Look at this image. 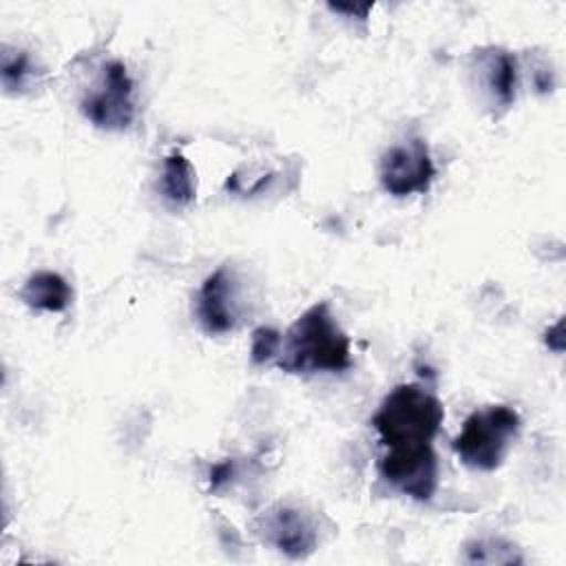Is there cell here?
I'll return each mask as SVG.
<instances>
[{
	"label": "cell",
	"mask_w": 566,
	"mask_h": 566,
	"mask_svg": "<svg viewBox=\"0 0 566 566\" xmlns=\"http://www.w3.org/2000/svg\"><path fill=\"white\" fill-rule=\"evenodd\" d=\"M276 367L287 374L345 371L352 367L349 338L327 301L314 303L287 327L281 336Z\"/></svg>",
	"instance_id": "cell-1"
},
{
	"label": "cell",
	"mask_w": 566,
	"mask_h": 566,
	"mask_svg": "<svg viewBox=\"0 0 566 566\" xmlns=\"http://www.w3.org/2000/svg\"><path fill=\"white\" fill-rule=\"evenodd\" d=\"M442 420V402L429 389L416 382H405L382 398L369 422L378 431L380 444L391 449L431 444Z\"/></svg>",
	"instance_id": "cell-2"
},
{
	"label": "cell",
	"mask_w": 566,
	"mask_h": 566,
	"mask_svg": "<svg viewBox=\"0 0 566 566\" xmlns=\"http://www.w3.org/2000/svg\"><path fill=\"white\" fill-rule=\"evenodd\" d=\"M517 431L520 413L509 405H491L464 420L462 431L453 438V451L469 469L493 471L502 464Z\"/></svg>",
	"instance_id": "cell-3"
},
{
	"label": "cell",
	"mask_w": 566,
	"mask_h": 566,
	"mask_svg": "<svg viewBox=\"0 0 566 566\" xmlns=\"http://www.w3.org/2000/svg\"><path fill=\"white\" fill-rule=\"evenodd\" d=\"M82 113L104 130H124L135 117L133 80L124 62H106L97 86L82 99Z\"/></svg>",
	"instance_id": "cell-4"
},
{
	"label": "cell",
	"mask_w": 566,
	"mask_h": 566,
	"mask_svg": "<svg viewBox=\"0 0 566 566\" xmlns=\"http://www.w3.org/2000/svg\"><path fill=\"white\" fill-rule=\"evenodd\" d=\"M378 471L400 493L413 500H429L438 486V458L431 444L391 447L378 460Z\"/></svg>",
	"instance_id": "cell-5"
},
{
	"label": "cell",
	"mask_w": 566,
	"mask_h": 566,
	"mask_svg": "<svg viewBox=\"0 0 566 566\" xmlns=\"http://www.w3.org/2000/svg\"><path fill=\"white\" fill-rule=\"evenodd\" d=\"M436 177V166L424 139L411 137L385 150L380 159V184L394 197L424 195Z\"/></svg>",
	"instance_id": "cell-6"
},
{
	"label": "cell",
	"mask_w": 566,
	"mask_h": 566,
	"mask_svg": "<svg viewBox=\"0 0 566 566\" xmlns=\"http://www.w3.org/2000/svg\"><path fill=\"white\" fill-rule=\"evenodd\" d=\"M256 528L265 542L287 557H305L316 548L314 524L298 509L276 504L259 517Z\"/></svg>",
	"instance_id": "cell-7"
},
{
	"label": "cell",
	"mask_w": 566,
	"mask_h": 566,
	"mask_svg": "<svg viewBox=\"0 0 566 566\" xmlns=\"http://www.w3.org/2000/svg\"><path fill=\"white\" fill-rule=\"evenodd\" d=\"M197 318L206 334H226L237 323V285L232 272L221 265L199 287Z\"/></svg>",
	"instance_id": "cell-8"
},
{
	"label": "cell",
	"mask_w": 566,
	"mask_h": 566,
	"mask_svg": "<svg viewBox=\"0 0 566 566\" xmlns=\"http://www.w3.org/2000/svg\"><path fill=\"white\" fill-rule=\"evenodd\" d=\"M473 64L478 71V80L484 93L489 95V102L506 111L515 102V88H517L515 55L500 46H486L475 51Z\"/></svg>",
	"instance_id": "cell-9"
},
{
	"label": "cell",
	"mask_w": 566,
	"mask_h": 566,
	"mask_svg": "<svg viewBox=\"0 0 566 566\" xmlns=\"http://www.w3.org/2000/svg\"><path fill=\"white\" fill-rule=\"evenodd\" d=\"M20 298L33 307L44 312H64L73 298V292L64 276L57 272H35L27 279V283L20 290Z\"/></svg>",
	"instance_id": "cell-10"
},
{
	"label": "cell",
	"mask_w": 566,
	"mask_h": 566,
	"mask_svg": "<svg viewBox=\"0 0 566 566\" xmlns=\"http://www.w3.org/2000/svg\"><path fill=\"white\" fill-rule=\"evenodd\" d=\"M161 195L172 206H188L195 199L197 184H195V168L184 157V153L172 150L164 159L161 168Z\"/></svg>",
	"instance_id": "cell-11"
},
{
	"label": "cell",
	"mask_w": 566,
	"mask_h": 566,
	"mask_svg": "<svg viewBox=\"0 0 566 566\" xmlns=\"http://www.w3.org/2000/svg\"><path fill=\"white\" fill-rule=\"evenodd\" d=\"M2 84L7 91H18L27 86V80L31 77V62L24 51L9 53L2 51Z\"/></svg>",
	"instance_id": "cell-12"
},
{
	"label": "cell",
	"mask_w": 566,
	"mask_h": 566,
	"mask_svg": "<svg viewBox=\"0 0 566 566\" xmlns=\"http://www.w3.org/2000/svg\"><path fill=\"white\" fill-rule=\"evenodd\" d=\"M279 347H281V334L274 327H256L252 332L250 358L254 365H263V363L276 358Z\"/></svg>",
	"instance_id": "cell-13"
},
{
	"label": "cell",
	"mask_w": 566,
	"mask_h": 566,
	"mask_svg": "<svg viewBox=\"0 0 566 566\" xmlns=\"http://www.w3.org/2000/svg\"><path fill=\"white\" fill-rule=\"evenodd\" d=\"M232 471H234V462L232 460L214 464L212 471H210V491H219L223 484H228L230 478H232Z\"/></svg>",
	"instance_id": "cell-14"
},
{
	"label": "cell",
	"mask_w": 566,
	"mask_h": 566,
	"mask_svg": "<svg viewBox=\"0 0 566 566\" xmlns=\"http://www.w3.org/2000/svg\"><path fill=\"white\" fill-rule=\"evenodd\" d=\"M371 2H363V4H345V2H329V9L332 11H338V13H349V15H358L360 20L367 18V13L371 11Z\"/></svg>",
	"instance_id": "cell-15"
},
{
	"label": "cell",
	"mask_w": 566,
	"mask_h": 566,
	"mask_svg": "<svg viewBox=\"0 0 566 566\" xmlns=\"http://www.w3.org/2000/svg\"><path fill=\"white\" fill-rule=\"evenodd\" d=\"M546 345L555 352H562L564 349V338H562V321L555 323V327H551L546 332Z\"/></svg>",
	"instance_id": "cell-16"
}]
</instances>
